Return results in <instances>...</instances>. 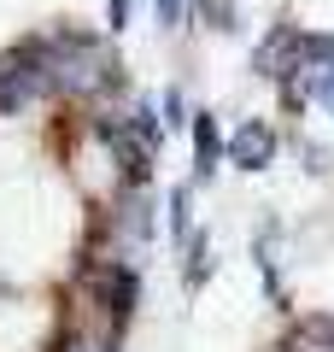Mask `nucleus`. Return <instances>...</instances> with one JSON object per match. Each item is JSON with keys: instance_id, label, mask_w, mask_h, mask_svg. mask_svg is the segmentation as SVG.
<instances>
[{"instance_id": "obj_1", "label": "nucleus", "mask_w": 334, "mask_h": 352, "mask_svg": "<svg viewBox=\"0 0 334 352\" xmlns=\"http://www.w3.org/2000/svg\"><path fill=\"white\" fill-rule=\"evenodd\" d=\"M106 76H111V65L100 59L94 47H82V41H76V47L59 59V88H71V94H94Z\"/></svg>"}, {"instance_id": "obj_2", "label": "nucleus", "mask_w": 334, "mask_h": 352, "mask_svg": "<svg viewBox=\"0 0 334 352\" xmlns=\"http://www.w3.org/2000/svg\"><path fill=\"white\" fill-rule=\"evenodd\" d=\"M270 153H276V135H270L264 124H247L235 141H229V159H235L241 170H264V164H270Z\"/></svg>"}, {"instance_id": "obj_3", "label": "nucleus", "mask_w": 334, "mask_h": 352, "mask_svg": "<svg viewBox=\"0 0 334 352\" xmlns=\"http://www.w3.org/2000/svg\"><path fill=\"white\" fill-rule=\"evenodd\" d=\"M299 53V36L293 30H276L270 36V47H258V71H270V76H282L287 71V59Z\"/></svg>"}, {"instance_id": "obj_4", "label": "nucleus", "mask_w": 334, "mask_h": 352, "mask_svg": "<svg viewBox=\"0 0 334 352\" xmlns=\"http://www.w3.org/2000/svg\"><path fill=\"white\" fill-rule=\"evenodd\" d=\"M293 352H334V323H311L293 335Z\"/></svg>"}, {"instance_id": "obj_5", "label": "nucleus", "mask_w": 334, "mask_h": 352, "mask_svg": "<svg viewBox=\"0 0 334 352\" xmlns=\"http://www.w3.org/2000/svg\"><path fill=\"white\" fill-rule=\"evenodd\" d=\"M194 141H199V170H211V159H217V124L199 118V124H194Z\"/></svg>"}, {"instance_id": "obj_6", "label": "nucleus", "mask_w": 334, "mask_h": 352, "mask_svg": "<svg viewBox=\"0 0 334 352\" xmlns=\"http://www.w3.org/2000/svg\"><path fill=\"white\" fill-rule=\"evenodd\" d=\"M311 100H322V106L334 112V65H329V71L317 76V82H311Z\"/></svg>"}, {"instance_id": "obj_7", "label": "nucleus", "mask_w": 334, "mask_h": 352, "mask_svg": "<svg viewBox=\"0 0 334 352\" xmlns=\"http://www.w3.org/2000/svg\"><path fill=\"white\" fill-rule=\"evenodd\" d=\"M159 18H164V24H176V18H182V0H159Z\"/></svg>"}, {"instance_id": "obj_8", "label": "nucleus", "mask_w": 334, "mask_h": 352, "mask_svg": "<svg viewBox=\"0 0 334 352\" xmlns=\"http://www.w3.org/2000/svg\"><path fill=\"white\" fill-rule=\"evenodd\" d=\"M71 352H106V340H76Z\"/></svg>"}, {"instance_id": "obj_9", "label": "nucleus", "mask_w": 334, "mask_h": 352, "mask_svg": "<svg viewBox=\"0 0 334 352\" xmlns=\"http://www.w3.org/2000/svg\"><path fill=\"white\" fill-rule=\"evenodd\" d=\"M111 18H118V24H124V18H129V0H111Z\"/></svg>"}]
</instances>
